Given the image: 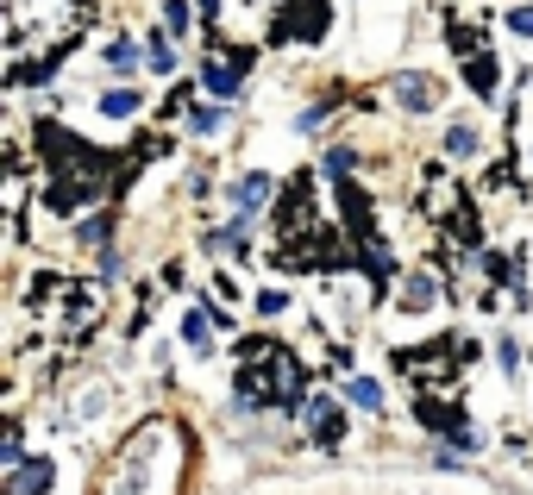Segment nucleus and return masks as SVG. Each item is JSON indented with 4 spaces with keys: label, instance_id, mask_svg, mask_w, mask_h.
Returning a JSON list of instances; mask_svg holds the SVG:
<instances>
[{
    "label": "nucleus",
    "instance_id": "0eeeda50",
    "mask_svg": "<svg viewBox=\"0 0 533 495\" xmlns=\"http://www.w3.org/2000/svg\"><path fill=\"white\" fill-rule=\"evenodd\" d=\"M295 32L301 38H320V32H327V0H295Z\"/></svg>",
    "mask_w": 533,
    "mask_h": 495
},
{
    "label": "nucleus",
    "instance_id": "2eb2a0df",
    "mask_svg": "<svg viewBox=\"0 0 533 495\" xmlns=\"http://www.w3.org/2000/svg\"><path fill=\"white\" fill-rule=\"evenodd\" d=\"M427 301H433V282L414 276V282H408V314H427Z\"/></svg>",
    "mask_w": 533,
    "mask_h": 495
},
{
    "label": "nucleus",
    "instance_id": "6ab92c4d",
    "mask_svg": "<svg viewBox=\"0 0 533 495\" xmlns=\"http://www.w3.org/2000/svg\"><path fill=\"white\" fill-rule=\"evenodd\" d=\"M289 308V295L283 289H270V295H258V314H283Z\"/></svg>",
    "mask_w": 533,
    "mask_h": 495
},
{
    "label": "nucleus",
    "instance_id": "ddd939ff",
    "mask_svg": "<svg viewBox=\"0 0 533 495\" xmlns=\"http://www.w3.org/2000/svg\"><path fill=\"white\" fill-rule=\"evenodd\" d=\"M352 402L358 408H383V389L370 383V376H352Z\"/></svg>",
    "mask_w": 533,
    "mask_h": 495
},
{
    "label": "nucleus",
    "instance_id": "423d86ee",
    "mask_svg": "<svg viewBox=\"0 0 533 495\" xmlns=\"http://www.w3.org/2000/svg\"><path fill=\"white\" fill-rule=\"evenodd\" d=\"M396 101H402L408 113H433L439 88H433V76H396Z\"/></svg>",
    "mask_w": 533,
    "mask_h": 495
},
{
    "label": "nucleus",
    "instance_id": "6e6552de",
    "mask_svg": "<svg viewBox=\"0 0 533 495\" xmlns=\"http://www.w3.org/2000/svg\"><path fill=\"white\" fill-rule=\"evenodd\" d=\"M465 82L483 94V101H490V94H496V57H483V51H477V57L465 63Z\"/></svg>",
    "mask_w": 533,
    "mask_h": 495
},
{
    "label": "nucleus",
    "instance_id": "412c9836",
    "mask_svg": "<svg viewBox=\"0 0 533 495\" xmlns=\"http://www.w3.org/2000/svg\"><path fill=\"white\" fill-rule=\"evenodd\" d=\"M352 163H358L352 151H327V170H333V176H345V170H352Z\"/></svg>",
    "mask_w": 533,
    "mask_h": 495
},
{
    "label": "nucleus",
    "instance_id": "39448f33",
    "mask_svg": "<svg viewBox=\"0 0 533 495\" xmlns=\"http://www.w3.org/2000/svg\"><path fill=\"white\" fill-rule=\"evenodd\" d=\"M276 226H283V239H295V226H308V176H295V182H289V195H283V214H276Z\"/></svg>",
    "mask_w": 533,
    "mask_h": 495
},
{
    "label": "nucleus",
    "instance_id": "f8f14e48",
    "mask_svg": "<svg viewBox=\"0 0 533 495\" xmlns=\"http://www.w3.org/2000/svg\"><path fill=\"white\" fill-rule=\"evenodd\" d=\"M270 195V176H245L239 188H233V201H239V214H251V207H258Z\"/></svg>",
    "mask_w": 533,
    "mask_h": 495
},
{
    "label": "nucleus",
    "instance_id": "4468645a",
    "mask_svg": "<svg viewBox=\"0 0 533 495\" xmlns=\"http://www.w3.org/2000/svg\"><path fill=\"white\" fill-rule=\"evenodd\" d=\"M446 151H452V157H471V151H477V132H471V126H452V132H446Z\"/></svg>",
    "mask_w": 533,
    "mask_h": 495
},
{
    "label": "nucleus",
    "instance_id": "f03ea898",
    "mask_svg": "<svg viewBox=\"0 0 533 495\" xmlns=\"http://www.w3.org/2000/svg\"><path fill=\"white\" fill-rule=\"evenodd\" d=\"M239 358H245V364H239V402H245V408H264V402L289 408L295 395H301V364L289 358L283 345H270V339L251 345V339H245Z\"/></svg>",
    "mask_w": 533,
    "mask_h": 495
},
{
    "label": "nucleus",
    "instance_id": "9b49d317",
    "mask_svg": "<svg viewBox=\"0 0 533 495\" xmlns=\"http://www.w3.org/2000/svg\"><path fill=\"white\" fill-rule=\"evenodd\" d=\"M182 339H189L201 358H207V351H214V326H207V314H189V320H182Z\"/></svg>",
    "mask_w": 533,
    "mask_h": 495
},
{
    "label": "nucleus",
    "instance_id": "dca6fc26",
    "mask_svg": "<svg viewBox=\"0 0 533 495\" xmlns=\"http://www.w3.org/2000/svg\"><path fill=\"white\" fill-rule=\"evenodd\" d=\"M151 69H157V76H170V69H176V57H170V44L164 38H151V57H145Z\"/></svg>",
    "mask_w": 533,
    "mask_h": 495
},
{
    "label": "nucleus",
    "instance_id": "20e7f679",
    "mask_svg": "<svg viewBox=\"0 0 533 495\" xmlns=\"http://www.w3.org/2000/svg\"><path fill=\"white\" fill-rule=\"evenodd\" d=\"M51 477H57V464L51 458H32V464H19L7 477V495H38V489H51Z\"/></svg>",
    "mask_w": 533,
    "mask_h": 495
},
{
    "label": "nucleus",
    "instance_id": "a211bd4d",
    "mask_svg": "<svg viewBox=\"0 0 533 495\" xmlns=\"http://www.w3.org/2000/svg\"><path fill=\"white\" fill-rule=\"evenodd\" d=\"M189 120H195V132H220V113H214V107H195Z\"/></svg>",
    "mask_w": 533,
    "mask_h": 495
},
{
    "label": "nucleus",
    "instance_id": "9d476101",
    "mask_svg": "<svg viewBox=\"0 0 533 495\" xmlns=\"http://www.w3.org/2000/svg\"><path fill=\"white\" fill-rule=\"evenodd\" d=\"M101 113H107V120H132V113H138V94H132V88L101 94Z\"/></svg>",
    "mask_w": 533,
    "mask_h": 495
},
{
    "label": "nucleus",
    "instance_id": "4be33fe9",
    "mask_svg": "<svg viewBox=\"0 0 533 495\" xmlns=\"http://www.w3.org/2000/svg\"><path fill=\"white\" fill-rule=\"evenodd\" d=\"M220 13V0H201V19H214Z\"/></svg>",
    "mask_w": 533,
    "mask_h": 495
},
{
    "label": "nucleus",
    "instance_id": "1a4fd4ad",
    "mask_svg": "<svg viewBox=\"0 0 533 495\" xmlns=\"http://www.w3.org/2000/svg\"><path fill=\"white\" fill-rule=\"evenodd\" d=\"M427 214H452V201H458V188H452V195H446V170H427Z\"/></svg>",
    "mask_w": 533,
    "mask_h": 495
},
{
    "label": "nucleus",
    "instance_id": "7ed1b4c3",
    "mask_svg": "<svg viewBox=\"0 0 533 495\" xmlns=\"http://www.w3.org/2000/svg\"><path fill=\"white\" fill-rule=\"evenodd\" d=\"M301 420H308V439L320 445V452H333V445L345 439V408L333 402V395H314V402L301 408Z\"/></svg>",
    "mask_w": 533,
    "mask_h": 495
},
{
    "label": "nucleus",
    "instance_id": "f3484780",
    "mask_svg": "<svg viewBox=\"0 0 533 495\" xmlns=\"http://www.w3.org/2000/svg\"><path fill=\"white\" fill-rule=\"evenodd\" d=\"M107 63H113V69H120V76H126V69L138 63V51H132V44H113V51H107Z\"/></svg>",
    "mask_w": 533,
    "mask_h": 495
},
{
    "label": "nucleus",
    "instance_id": "f257e3e1",
    "mask_svg": "<svg viewBox=\"0 0 533 495\" xmlns=\"http://www.w3.org/2000/svg\"><path fill=\"white\" fill-rule=\"evenodd\" d=\"M182 477H189V433L170 414H157L113 445L95 495H182Z\"/></svg>",
    "mask_w": 533,
    "mask_h": 495
},
{
    "label": "nucleus",
    "instance_id": "aec40b11",
    "mask_svg": "<svg viewBox=\"0 0 533 495\" xmlns=\"http://www.w3.org/2000/svg\"><path fill=\"white\" fill-rule=\"evenodd\" d=\"M508 26H515L521 38H533V7H515V13H508Z\"/></svg>",
    "mask_w": 533,
    "mask_h": 495
}]
</instances>
